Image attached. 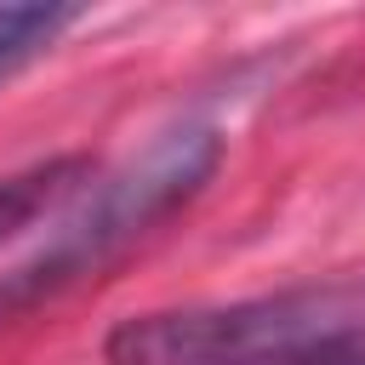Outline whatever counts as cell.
Listing matches in <instances>:
<instances>
[{"mask_svg": "<svg viewBox=\"0 0 365 365\" xmlns=\"http://www.w3.org/2000/svg\"><path fill=\"white\" fill-rule=\"evenodd\" d=\"M365 331V285H308L217 308L131 314L108 331V365H314Z\"/></svg>", "mask_w": 365, "mask_h": 365, "instance_id": "obj_1", "label": "cell"}, {"mask_svg": "<svg viewBox=\"0 0 365 365\" xmlns=\"http://www.w3.org/2000/svg\"><path fill=\"white\" fill-rule=\"evenodd\" d=\"M74 17H80V6H40V0L0 6V80L17 74L29 57H40Z\"/></svg>", "mask_w": 365, "mask_h": 365, "instance_id": "obj_4", "label": "cell"}, {"mask_svg": "<svg viewBox=\"0 0 365 365\" xmlns=\"http://www.w3.org/2000/svg\"><path fill=\"white\" fill-rule=\"evenodd\" d=\"M314 365H365L359 354H331V359H314Z\"/></svg>", "mask_w": 365, "mask_h": 365, "instance_id": "obj_5", "label": "cell"}, {"mask_svg": "<svg viewBox=\"0 0 365 365\" xmlns=\"http://www.w3.org/2000/svg\"><path fill=\"white\" fill-rule=\"evenodd\" d=\"M91 177H97L91 154H51L40 165H23V171L0 177V240L34 228L46 211H57L63 200H74Z\"/></svg>", "mask_w": 365, "mask_h": 365, "instance_id": "obj_3", "label": "cell"}, {"mask_svg": "<svg viewBox=\"0 0 365 365\" xmlns=\"http://www.w3.org/2000/svg\"><path fill=\"white\" fill-rule=\"evenodd\" d=\"M222 160V137L211 125H177L143 148L125 171L97 182V194L80 200V211L63 217V228L11 274H0V325L40 308L46 297L68 291L74 279L97 274L108 257H120L137 234H148L165 211H177L188 194L211 182Z\"/></svg>", "mask_w": 365, "mask_h": 365, "instance_id": "obj_2", "label": "cell"}]
</instances>
